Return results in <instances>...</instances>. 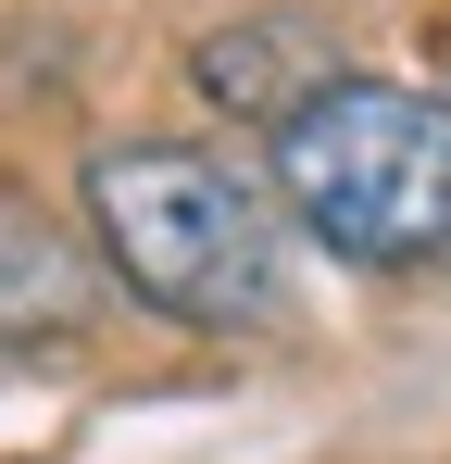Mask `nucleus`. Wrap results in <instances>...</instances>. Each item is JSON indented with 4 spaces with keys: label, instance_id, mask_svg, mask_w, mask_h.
I'll list each match as a JSON object with an SVG mask.
<instances>
[{
    "label": "nucleus",
    "instance_id": "obj_4",
    "mask_svg": "<svg viewBox=\"0 0 451 464\" xmlns=\"http://www.w3.org/2000/svg\"><path fill=\"white\" fill-rule=\"evenodd\" d=\"M188 76H201V101H214V113L276 126L313 76H339V38H326V25H301V13H251V25H226V38H201V51H188Z\"/></svg>",
    "mask_w": 451,
    "mask_h": 464
},
{
    "label": "nucleus",
    "instance_id": "obj_1",
    "mask_svg": "<svg viewBox=\"0 0 451 464\" xmlns=\"http://www.w3.org/2000/svg\"><path fill=\"white\" fill-rule=\"evenodd\" d=\"M75 201H88V238H101V276L150 302L163 326H264L276 314V188L264 176H238V163L188 151V139H113V151H88L75 176Z\"/></svg>",
    "mask_w": 451,
    "mask_h": 464
},
{
    "label": "nucleus",
    "instance_id": "obj_3",
    "mask_svg": "<svg viewBox=\"0 0 451 464\" xmlns=\"http://www.w3.org/2000/svg\"><path fill=\"white\" fill-rule=\"evenodd\" d=\"M101 314V276L38 201H0V352H51Z\"/></svg>",
    "mask_w": 451,
    "mask_h": 464
},
{
    "label": "nucleus",
    "instance_id": "obj_2",
    "mask_svg": "<svg viewBox=\"0 0 451 464\" xmlns=\"http://www.w3.org/2000/svg\"><path fill=\"white\" fill-rule=\"evenodd\" d=\"M276 214L339 264H451V101L401 76H313L276 113V163H264Z\"/></svg>",
    "mask_w": 451,
    "mask_h": 464
}]
</instances>
